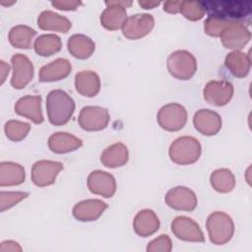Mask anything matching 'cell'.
I'll return each instance as SVG.
<instances>
[{
	"mask_svg": "<svg viewBox=\"0 0 252 252\" xmlns=\"http://www.w3.org/2000/svg\"><path fill=\"white\" fill-rule=\"evenodd\" d=\"M209 16L228 22H240L250 18L252 3L250 1H206L201 2Z\"/></svg>",
	"mask_w": 252,
	"mask_h": 252,
	"instance_id": "6da1fadb",
	"label": "cell"
},
{
	"mask_svg": "<svg viewBox=\"0 0 252 252\" xmlns=\"http://www.w3.org/2000/svg\"><path fill=\"white\" fill-rule=\"evenodd\" d=\"M75 111L73 98L63 90H53L46 96V112L52 125L66 124Z\"/></svg>",
	"mask_w": 252,
	"mask_h": 252,
	"instance_id": "7a4b0ae2",
	"label": "cell"
},
{
	"mask_svg": "<svg viewBox=\"0 0 252 252\" xmlns=\"http://www.w3.org/2000/svg\"><path fill=\"white\" fill-rule=\"evenodd\" d=\"M202 153L200 142L192 136H181L175 139L168 150L170 159L180 165L196 162Z\"/></svg>",
	"mask_w": 252,
	"mask_h": 252,
	"instance_id": "3957f363",
	"label": "cell"
},
{
	"mask_svg": "<svg viewBox=\"0 0 252 252\" xmlns=\"http://www.w3.org/2000/svg\"><path fill=\"white\" fill-rule=\"evenodd\" d=\"M210 241L216 245L227 243L233 236L234 223L232 219L223 212L212 213L206 222Z\"/></svg>",
	"mask_w": 252,
	"mask_h": 252,
	"instance_id": "277c9868",
	"label": "cell"
},
{
	"mask_svg": "<svg viewBox=\"0 0 252 252\" xmlns=\"http://www.w3.org/2000/svg\"><path fill=\"white\" fill-rule=\"evenodd\" d=\"M166 67L172 77L178 80H189L197 71V61L191 52L176 50L167 57Z\"/></svg>",
	"mask_w": 252,
	"mask_h": 252,
	"instance_id": "5b68a950",
	"label": "cell"
},
{
	"mask_svg": "<svg viewBox=\"0 0 252 252\" xmlns=\"http://www.w3.org/2000/svg\"><path fill=\"white\" fill-rule=\"evenodd\" d=\"M157 120L162 129L169 132H176L185 126L187 122V111L179 103H168L158 110Z\"/></svg>",
	"mask_w": 252,
	"mask_h": 252,
	"instance_id": "8992f818",
	"label": "cell"
},
{
	"mask_svg": "<svg viewBox=\"0 0 252 252\" xmlns=\"http://www.w3.org/2000/svg\"><path fill=\"white\" fill-rule=\"evenodd\" d=\"M132 1H105L107 6L100 15L101 26L108 31L121 29L127 19L126 8L132 5Z\"/></svg>",
	"mask_w": 252,
	"mask_h": 252,
	"instance_id": "52a82bcc",
	"label": "cell"
},
{
	"mask_svg": "<svg viewBox=\"0 0 252 252\" xmlns=\"http://www.w3.org/2000/svg\"><path fill=\"white\" fill-rule=\"evenodd\" d=\"M110 120L109 112L101 106H84L79 114L78 123L86 131H100L106 128Z\"/></svg>",
	"mask_w": 252,
	"mask_h": 252,
	"instance_id": "ba28073f",
	"label": "cell"
},
{
	"mask_svg": "<svg viewBox=\"0 0 252 252\" xmlns=\"http://www.w3.org/2000/svg\"><path fill=\"white\" fill-rule=\"evenodd\" d=\"M222 45L227 49L240 50L250 40L251 32L241 22H229L222 30L220 35Z\"/></svg>",
	"mask_w": 252,
	"mask_h": 252,
	"instance_id": "9c48e42d",
	"label": "cell"
},
{
	"mask_svg": "<svg viewBox=\"0 0 252 252\" xmlns=\"http://www.w3.org/2000/svg\"><path fill=\"white\" fill-rule=\"evenodd\" d=\"M155 26V19L150 14H135L127 17L122 34L128 39H140L149 34Z\"/></svg>",
	"mask_w": 252,
	"mask_h": 252,
	"instance_id": "30bf717a",
	"label": "cell"
},
{
	"mask_svg": "<svg viewBox=\"0 0 252 252\" xmlns=\"http://www.w3.org/2000/svg\"><path fill=\"white\" fill-rule=\"evenodd\" d=\"M234 93L233 85L224 80H214L207 83L204 89L205 100L216 106L226 105L232 98Z\"/></svg>",
	"mask_w": 252,
	"mask_h": 252,
	"instance_id": "8fae6325",
	"label": "cell"
},
{
	"mask_svg": "<svg viewBox=\"0 0 252 252\" xmlns=\"http://www.w3.org/2000/svg\"><path fill=\"white\" fill-rule=\"evenodd\" d=\"M63 169V164L59 161L41 159L32 167V181L38 187H45L53 184L58 173Z\"/></svg>",
	"mask_w": 252,
	"mask_h": 252,
	"instance_id": "7c38bea8",
	"label": "cell"
},
{
	"mask_svg": "<svg viewBox=\"0 0 252 252\" xmlns=\"http://www.w3.org/2000/svg\"><path fill=\"white\" fill-rule=\"evenodd\" d=\"M165 204L177 211L192 212L197 207V196L196 194L187 187L177 186L167 191L164 197Z\"/></svg>",
	"mask_w": 252,
	"mask_h": 252,
	"instance_id": "4fadbf2b",
	"label": "cell"
},
{
	"mask_svg": "<svg viewBox=\"0 0 252 252\" xmlns=\"http://www.w3.org/2000/svg\"><path fill=\"white\" fill-rule=\"evenodd\" d=\"M172 233L180 240L189 242H204L205 236L199 224L192 219L179 216L171 222Z\"/></svg>",
	"mask_w": 252,
	"mask_h": 252,
	"instance_id": "5bb4252c",
	"label": "cell"
},
{
	"mask_svg": "<svg viewBox=\"0 0 252 252\" xmlns=\"http://www.w3.org/2000/svg\"><path fill=\"white\" fill-rule=\"evenodd\" d=\"M13 76L11 79V86L14 89L22 90L33 78V65L32 61L24 54H14L11 58Z\"/></svg>",
	"mask_w": 252,
	"mask_h": 252,
	"instance_id": "9a60e30c",
	"label": "cell"
},
{
	"mask_svg": "<svg viewBox=\"0 0 252 252\" xmlns=\"http://www.w3.org/2000/svg\"><path fill=\"white\" fill-rule=\"evenodd\" d=\"M87 184L92 193L104 198H110L116 192L115 178L106 171L98 169L92 171L88 176Z\"/></svg>",
	"mask_w": 252,
	"mask_h": 252,
	"instance_id": "2e32d148",
	"label": "cell"
},
{
	"mask_svg": "<svg viewBox=\"0 0 252 252\" xmlns=\"http://www.w3.org/2000/svg\"><path fill=\"white\" fill-rule=\"evenodd\" d=\"M108 208V205L99 199H88L77 203L73 210V217L80 221L96 220L103 212Z\"/></svg>",
	"mask_w": 252,
	"mask_h": 252,
	"instance_id": "e0dca14e",
	"label": "cell"
},
{
	"mask_svg": "<svg viewBox=\"0 0 252 252\" xmlns=\"http://www.w3.org/2000/svg\"><path fill=\"white\" fill-rule=\"evenodd\" d=\"M195 129L205 136H214L221 128L220 115L210 109H200L193 116Z\"/></svg>",
	"mask_w": 252,
	"mask_h": 252,
	"instance_id": "ac0fdd59",
	"label": "cell"
},
{
	"mask_svg": "<svg viewBox=\"0 0 252 252\" xmlns=\"http://www.w3.org/2000/svg\"><path fill=\"white\" fill-rule=\"evenodd\" d=\"M15 112L32 120L35 124L43 122L40 95H25L18 99L15 104Z\"/></svg>",
	"mask_w": 252,
	"mask_h": 252,
	"instance_id": "d6986e66",
	"label": "cell"
},
{
	"mask_svg": "<svg viewBox=\"0 0 252 252\" xmlns=\"http://www.w3.org/2000/svg\"><path fill=\"white\" fill-rule=\"evenodd\" d=\"M159 224L158 216L150 209L141 210L133 220L134 231L141 237H148L156 233L159 228Z\"/></svg>",
	"mask_w": 252,
	"mask_h": 252,
	"instance_id": "ffe728a7",
	"label": "cell"
},
{
	"mask_svg": "<svg viewBox=\"0 0 252 252\" xmlns=\"http://www.w3.org/2000/svg\"><path fill=\"white\" fill-rule=\"evenodd\" d=\"M72 70L69 60L57 58L52 62L42 66L38 72L39 82H56L67 78Z\"/></svg>",
	"mask_w": 252,
	"mask_h": 252,
	"instance_id": "44dd1931",
	"label": "cell"
},
{
	"mask_svg": "<svg viewBox=\"0 0 252 252\" xmlns=\"http://www.w3.org/2000/svg\"><path fill=\"white\" fill-rule=\"evenodd\" d=\"M75 88L84 96H95L100 91V79L95 72L91 70L78 72L75 76Z\"/></svg>",
	"mask_w": 252,
	"mask_h": 252,
	"instance_id": "7402d4cb",
	"label": "cell"
},
{
	"mask_svg": "<svg viewBox=\"0 0 252 252\" xmlns=\"http://www.w3.org/2000/svg\"><path fill=\"white\" fill-rule=\"evenodd\" d=\"M83 142L78 137L67 133L57 132L48 139V148L55 154H67L82 147Z\"/></svg>",
	"mask_w": 252,
	"mask_h": 252,
	"instance_id": "603a6c76",
	"label": "cell"
},
{
	"mask_svg": "<svg viewBox=\"0 0 252 252\" xmlns=\"http://www.w3.org/2000/svg\"><path fill=\"white\" fill-rule=\"evenodd\" d=\"M37 25L43 31L66 33L72 27L70 20L53 11H42L37 17Z\"/></svg>",
	"mask_w": 252,
	"mask_h": 252,
	"instance_id": "cb8c5ba5",
	"label": "cell"
},
{
	"mask_svg": "<svg viewBox=\"0 0 252 252\" xmlns=\"http://www.w3.org/2000/svg\"><path fill=\"white\" fill-rule=\"evenodd\" d=\"M129 153L123 143H115L108 146L100 155L101 163L109 168H116L127 163Z\"/></svg>",
	"mask_w": 252,
	"mask_h": 252,
	"instance_id": "d4e9b609",
	"label": "cell"
},
{
	"mask_svg": "<svg viewBox=\"0 0 252 252\" xmlns=\"http://www.w3.org/2000/svg\"><path fill=\"white\" fill-rule=\"evenodd\" d=\"M224 65L234 77L244 78L248 75L250 71V55L240 50L231 51L225 56Z\"/></svg>",
	"mask_w": 252,
	"mask_h": 252,
	"instance_id": "484cf974",
	"label": "cell"
},
{
	"mask_svg": "<svg viewBox=\"0 0 252 252\" xmlns=\"http://www.w3.org/2000/svg\"><path fill=\"white\" fill-rule=\"evenodd\" d=\"M68 51L77 59L89 58L95 49V44L92 38L85 34L76 33L69 37L67 41Z\"/></svg>",
	"mask_w": 252,
	"mask_h": 252,
	"instance_id": "4316f807",
	"label": "cell"
},
{
	"mask_svg": "<svg viewBox=\"0 0 252 252\" xmlns=\"http://www.w3.org/2000/svg\"><path fill=\"white\" fill-rule=\"evenodd\" d=\"M26 173L24 167L13 161H2L0 163V186H15L25 181Z\"/></svg>",
	"mask_w": 252,
	"mask_h": 252,
	"instance_id": "83f0119b",
	"label": "cell"
},
{
	"mask_svg": "<svg viewBox=\"0 0 252 252\" xmlns=\"http://www.w3.org/2000/svg\"><path fill=\"white\" fill-rule=\"evenodd\" d=\"M36 35V32L25 25L13 27L9 32V41L16 47L21 49H30L32 46V40Z\"/></svg>",
	"mask_w": 252,
	"mask_h": 252,
	"instance_id": "f1b7e54d",
	"label": "cell"
},
{
	"mask_svg": "<svg viewBox=\"0 0 252 252\" xmlns=\"http://www.w3.org/2000/svg\"><path fill=\"white\" fill-rule=\"evenodd\" d=\"M62 47L61 38L54 33H47L39 35L33 44V48L35 52L42 57L51 56L58 51H60Z\"/></svg>",
	"mask_w": 252,
	"mask_h": 252,
	"instance_id": "f546056e",
	"label": "cell"
},
{
	"mask_svg": "<svg viewBox=\"0 0 252 252\" xmlns=\"http://www.w3.org/2000/svg\"><path fill=\"white\" fill-rule=\"evenodd\" d=\"M210 182L217 192L228 193L235 186V177L228 168H219L212 172Z\"/></svg>",
	"mask_w": 252,
	"mask_h": 252,
	"instance_id": "4dcf8cb0",
	"label": "cell"
},
{
	"mask_svg": "<svg viewBox=\"0 0 252 252\" xmlns=\"http://www.w3.org/2000/svg\"><path fill=\"white\" fill-rule=\"evenodd\" d=\"M30 130V123L19 120H9L4 126V131L7 138L13 142H20L24 140L28 136Z\"/></svg>",
	"mask_w": 252,
	"mask_h": 252,
	"instance_id": "1f68e13d",
	"label": "cell"
},
{
	"mask_svg": "<svg viewBox=\"0 0 252 252\" xmlns=\"http://www.w3.org/2000/svg\"><path fill=\"white\" fill-rule=\"evenodd\" d=\"M181 13L189 21H199L205 16V10L199 1H181L179 6Z\"/></svg>",
	"mask_w": 252,
	"mask_h": 252,
	"instance_id": "d6a6232c",
	"label": "cell"
},
{
	"mask_svg": "<svg viewBox=\"0 0 252 252\" xmlns=\"http://www.w3.org/2000/svg\"><path fill=\"white\" fill-rule=\"evenodd\" d=\"M29 196V193L27 192H5L1 191L0 193V211L4 212L18 203H20L22 200L26 199Z\"/></svg>",
	"mask_w": 252,
	"mask_h": 252,
	"instance_id": "836d02e7",
	"label": "cell"
},
{
	"mask_svg": "<svg viewBox=\"0 0 252 252\" xmlns=\"http://www.w3.org/2000/svg\"><path fill=\"white\" fill-rule=\"evenodd\" d=\"M228 23V21L209 16L204 23V31L208 35L218 37L220 35L222 30Z\"/></svg>",
	"mask_w": 252,
	"mask_h": 252,
	"instance_id": "e575fe53",
	"label": "cell"
},
{
	"mask_svg": "<svg viewBox=\"0 0 252 252\" xmlns=\"http://www.w3.org/2000/svg\"><path fill=\"white\" fill-rule=\"evenodd\" d=\"M172 249V242L167 234H161L148 243V252H170Z\"/></svg>",
	"mask_w": 252,
	"mask_h": 252,
	"instance_id": "d590c367",
	"label": "cell"
},
{
	"mask_svg": "<svg viewBox=\"0 0 252 252\" xmlns=\"http://www.w3.org/2000/svg\"><path fill=\"white\" fill-rule=\"evenodd\" d=\"M51 5L56 9L63 10V11H75L82 5L81 1H73V0H58L52 1Z\"/></svg>",
	"mask_w": 252,
	"mask_h": 252,
	"instance_id": "8d00e7d4",
	"label": "cell"
},
{
	"mask_svg": "<svg viewBox=\"0 0 252 252\" xmlns=\"http://www.w3.org/2000/svg\"><path fill=\"white\" fill-rule=\"evenodd\" d=\"M22 247L20 244L13 240H6L0 244V252H21Z\"/></svg>",
	"mask_w": 252,
	"mask_h": 252,
	"instance_id": "74e56055",
	"label": "cell"
},
{
	"mask_svg": "<svg viewBox=\"0 0 252 252\" xmlns=\"http://www.w3.org/2000/svg\"><path fill=\"white\" fill-rule=\"evenodd\" d=\"M181 1H165L163 2V10L169 14L179 13V6Z\"/></svg>",
	"mask_w": 252,
	"mask_h": 252,
	"instance_id": "f35d334b",
	"label": "cell"
},
{
	"mask_svg": "<svg viewBox=\"0 0 252 252\" xmlns=\"http://www.w3.org/2000/svg\"><path fill=\"white\" fill-rule=\"evenodd\" d=\"M10 72V66L3 60L0 61V76H1V84H3L6 80V77L8 76Z\"/></svg>",
	"mask_w": 252,
	"mask_h": 252,
	"instance_id": "ab89813d",
	"label": "cell"
},
{
	"mask_svg": "<svg viewBox=\"0 0 252 252\" xmlns=\"http://www.w3.org/2000/svg\"><path fill=\"white\" fill-rule=\"evenodd\" d=\"M138 3L144 9H153L160 4L158 1H139Z\"/></svg>",
	"mask_w": 252,
	"mask_h": 252,
	"instance_id": "60d3db41",
	"label": "cell"
}]
</instances>
